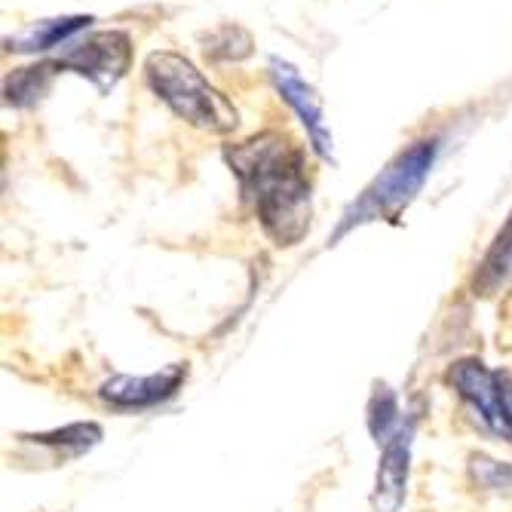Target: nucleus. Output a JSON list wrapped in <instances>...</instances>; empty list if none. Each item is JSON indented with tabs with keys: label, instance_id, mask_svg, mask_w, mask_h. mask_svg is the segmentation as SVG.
<instances>
[{
	"label": "nucleus",
	"instance_id": "obj_16",
	"mask_svg": "<svg viewBox=\"0 0 512 512\" xmlns=\"http://www.w3.org/2000/svg\"><path fill=\"white\" fill-rule=\"evenodd\" d=\"M509 405H512V375H509Z\"/></svg>",
	"mask_w": 512,
	"mask_h": 512
},
{
	"label": "nucleus",
	"instance_id": "obj_4",
	"mask_svg": "<svg viewBox=\"0 0 512 512\" xmlns=\"http://www.w3.org/2000/svg\"><path fill=\"white\" fill-rule=\"evenodd\" d=\"M448 384L485 433L497 436L500 442H512L509 375L488 368L482 359H457L448 368Z\"/></svg>",
	"mask_w": 512,
	"mask_h": 512
},
{
	"label": "nucleus",
	"instance_id": "obj_9",
	"mask_svg": "<svg viewBox=\"0 0 512 512\" xmlns=\"http://www.w3.org/2000/svg\"><path fill=\"white\" fill-rule=\"evenodd\" d=\"M92 19L89 16H62V19H46L37 22L34 28L10 37V50L13 53H46L53 46H62L65 40H71L77 31H83Z\"/></svg>",
	"mask_w": 512,
	"mask_h": 512
},
{
	"label": "nucleus",
	"instance_id": "obj_10",
	"mask_svg": "<svg viewBox=\"0 0 512 512\" xmlns=\"http://www.w3.org/2000/svg\"><path fill=\"white\" fill-rule=\"evenodd\" d=\"M56 71H59L56 62H40V65L13 71L7 77V83H4L7 105H13V108H31V105H37L46 96V89H50Z\"/></svg>",
	"mask_w": 512,
	"mask_h": 512
},
{
	"label": "nucleus",
	"instance_id": "obj_6",
	"mask_svg": "<svg viewBox=\"0 0 512 512\" xmlns=\"http://www.w3.org/2000/svg\"><path fill=\"white\" fill-rule=\"evenodd\" d=\"M270 80L276 86L279 96L286 99V105L298 114V120L304 123L310 145L322 160H335V145H332V132L329 123H325L322 114V102L316 96V89L298 74L295 65L283 62V59H270Z\"/></svg>",
	"mask_w": 512,
	"mask_h": 512
},
{
	"label": "nucleus",
	"instance_id": "obj_7",
	"mask_svg": "<svg viewBox=\"0 0 512 512\" xmlns=\"http://www.w3.org/2000/svg\"><path fill=\"white\" fill-rule=\"evenodd\" d=\"M184 381H188V365L175 362L163 371H154V375H114L99 387V396L111 408H154L172 399Z\"/></svg>",
	"mask_w": 512,
	"mask_h": 512
},
{
	"label": "nucleus",
	"instance_id": "obj_8",
	"mask_svg": "<svg viewBox=\"0 0 512 512\" xmlns=\"http://www.w3.org/2000/svg\"><path fill=\"white\" fill-rule=\"evenodd\" d=\"M411 442H414V421L402 424L399 433L381 445L375 491H371V506L375 512H399L408 491V470H411Z\"/></svg>",
	"mask_w": 512,
	"mask_h": 512
},
{
	"label": "nucleus",
	"instance_id": "obj_3",
	"mask_svg": "<svg viewBox=\"0 0 512 512\" xmlns=\"http://www.w3.org/2000/svg\"><path fill=\"white\" fill-rule=\"evenodd\" d=\"M436 154H439V138H421V142H414L402 154H396L387 163V169H381V175L362 191V197L350 203L329 243L335 246L353 227L368 221L396 224L402 212L414 203V197L421 194L424 181L430 178V169L436 163Z\"/></svg>",
	"mask_w": 512,
	"mask_h": 512
},
{
	"label": "nucleus",
	"instance_id": "obj_1",
	"mask_svg": "<svg viewBox=\"0 0 512 512\" xmlns=\"http://www.w3.org/2000/svg\"><path fill=\"white\" fill-rule=\"evenodd\" d=\"M224 160L240 181L243 200L255 209L264 234L279 246H298L310 230V181L304 151L292 135L267 129L240 145H227Z\"/></svg>",
	"mask_w": 512,
	"mask_h": 512
},
{
	"label": "nucleus",
	"instance_id": "obj_13",
	"mask_svg": "<svg viewBox=\"0 0 512 512\" xmlns=\"http://www.w3.org/2000/svg\"><path fill=\"white\" fill-rule=\"evenodd\" d=\"M365 421H368V433L375 436L378 445H387L399 433V427L405 424L402 411H399V396L387 384H378L375 393H371Z\"/></svg>",
	"mask_w": 512,
	"mask_h": 512
},
{
	"label": "nucleus",
	"instance_id": "obj_15",
	"mask_svg": "<svg viewBox=\"0 0 512 512\" xmlns=\"http://www.w3.org/2000/svg\"><path fill=\"white\" fill-rule=\"evenodd\" d=\"M470 476L482 491L491 494H512V463L494 460L488 454H473L470 457Z\"/></svg>",
	"mask_w": 512,
	"mask_h": 512
},
{
	"label": "nucleus",
	"instance_id": "obj_5",
	"mask_svg": "<svg viewBox=\"0 0 512 512\" xmlns=\"http://www.w3.org/2000/svg\"><path fill=\"white\" fill-rule=\"evenodd\" d=\"M56 65L59 71H74L96 83L99 92H111L132 65V40L126 31H96L80 43H71Z\"/></svg>",
	"mask_w": 512,
	"mask_h": 512
},
{
	"label": "nucleus",
	"instance_id": "obj_2",
	"mask_svg": "<svg viewBox=\"0 0 512 512\" xmlns=\"http://www.w3.org/2000/svg\"><path fill=\"white\" fill-rule=\"evenodd\" d=\"M145 80L154 96L172 108L175 117L206 132H234L240 123L237 108L197 71L191 59L172 50H157L145 59Z\"/></svg>",
	"mask_w": 512,
	"mask_h": 512
},
{
	"label": "nucleus",
	"instance_id": "obj_12",
	"mask_svg": "<svg viewBox=\"0 0 512 512\" xmlns=\"http://www.w3.org/2000/svg\"><path fill=\"white\" fill-rule=\"evenodd\" d=\"M43 448L62 451V457H83L86 451H92L102 442V427L83 421V424H68L62 430H50V433H37V436H25Z\"/></svg>",
	"mask_w": 512,
	"mask_h": 512
},
{
	"label": "nucleus",
	"instance_id": "obj_14",
	"mask_svg": "<svg viewBox=\"0 0 512 512\" xmlns=\"http://www.w3.org/2000/svg\"><path fill=\"white\" fill-rule=\"evenodd\" d=\"M206 59L212 62H243L252 56V37L240 25H221L212 34L203 37Z\"/></svg>",
	"mask_w": 512,
	"mask_h": 512
},
{
	"label": "nucleus",
	"instance_id": "obj_11",
	"mask_svg": "<svg viewBox=\"0 0 512 512\" xmlns=\"http://www.w3.org/2000/svg\"><path fill=\"white\" fill-rule=\"evenodd\" d=\"M512 264V212L506 218V224L500 227V234L494 237L488 255L482 258L479 270H476V295H491L500 283H503V276Z\"/></svg>",
	"mask_w": 512,
	"mask_h": 512
}]
</instances>
